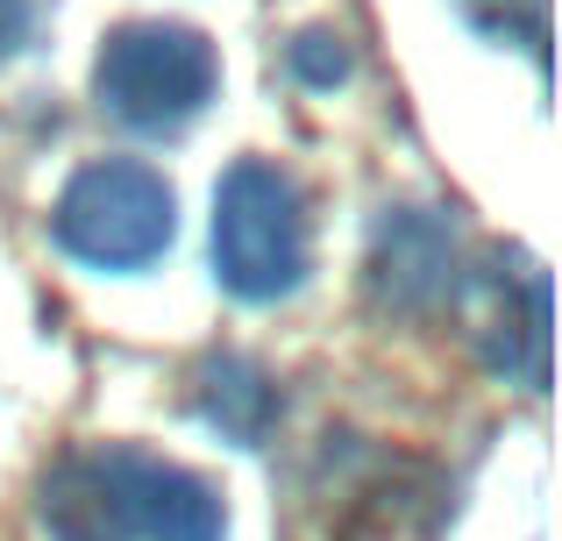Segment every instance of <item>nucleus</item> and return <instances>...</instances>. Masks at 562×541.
I'll return each instance as SVG.
<instances>
[{"mask_svg":"<svg viewBox=\"0 0 562 541\" xmlns=\"http://www.w3.org/2000/svg\"><path fill=\"white\" fill-rule=\"evenodd\" d=\"M36 528L50 541H228V506L200 471L114 442L43 471Z\"/></svg>","mask_w":562,"mask_h":541,"instance_id":"f257e3e1","label":"nucleus"},{"mask_svg":"<svg viewBox=\"0 0 562 541\" xmlns=\"http://www.w3.org/2000/svg\"><path fill=\"white\" fill-rule=\"evenodd\" d=\"M314 271V222L292 171L243 157L214 185V278L249 306H271Z\"/></svg>","mask_w":562,"mask_h":541,"instance_id":"f03ea898","label":"nucleus"},{"mask_svg":"<svg viewBox=\"0 0 562 541\" xmlns=\"http://www.w3.org/2000/svg\"><path fill=\"white\" fill-rule=\"evenodd\" d=\"M50 236L86 271H143L179 236V200L143 157H93L50 207Z\"/></svg>","mask_w":562,"mask_h":541,"instance_id":"7ed1b4c3","label":"nucleus"},{"mask_svg":"<svg viewBox=\"0 0 562 541\" xmlns=\"http://www.w3.org/2000/svg\"><path fill=\"white\" fill-rule=\"evenodd\" d=\"M221 86V57L186 22H122L100 43L93 100L136 136H179Z\"/></svg>","mask_w":562,"mask_h":541,"instance_id":"20e7f679","label":"nucleus"},{"mask_svg":"<svg viewBox=\"0 0 562 541\" xmlns=\"http://www.w3.org/2000/svg\"><path fill=\"white\" fill-rule=\"evenodd\" d=\"M463 264H456V228L427 207H398L371 236V300L384 314H435L456 306Z\"/></svg>","mask_w":562,"mask_h":541,"instance_id":"39448f33","label":"nucleus"},{"mask_svg":"<svg viewBox=\"0 0 562 541\" xmlns=\"http://www.w3.org/2000/svg\"><path fill=\"white\" fill-rule=\"evenodd\" d=\"M200 414H206V428H221L228 442L257 449L263 435H271L278 392H271V377H263L249 357H214L206 377H200Z\"/></svg>","mask_w":562,"mask_h":541,"instance_id":"423d86ee","label":"nucleus"},{"mask_svg":"<svg viewBox=\"0 0 562 541\" xmlns=\"http://www.w3.org/2000/svg\"><path fill=\"white\" fill-rule=\"evenodd\" d=\"M43 8H50V0H0V65H8V57L22 50L29 36H36Z\"/></svg>","mask_w":562,"mask_h":541,"instance_id":"0eeeda50","label":"nucleus"},{"mask_svg":"<svg viewBox=\"0 0 562 541\" xmlns=\"http://www.w3.org/2000/svg\"><path fill=\"white\" fill-rule=\"evenodd\" d=\"M292 65H300V79H314V86L342 79V71H349V57H342V36H335V50H321V36H300V43H292Z\"/></svg>","mask_w":562,"mask_h":541,"instance_id":"6e6552de","label":"nucleus"}]
</instances>
